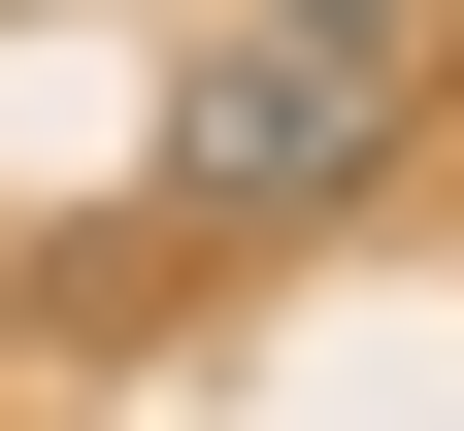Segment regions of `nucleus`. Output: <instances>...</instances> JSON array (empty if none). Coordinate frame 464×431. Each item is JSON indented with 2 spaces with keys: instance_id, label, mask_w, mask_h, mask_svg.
Segmentation results:
<instances>
[{
  "instance_id": "obj_1",
  "label": "nucleus",
  "mask_w": 464,
  "mask_h": 431,
  "mask_svg": "<svg viewBox=\"0 0 464 431\" xmlns=\"http://www.w3.org/2000/svg\"><path fill=\"white\" fill-rule=\"evenodd\" d=\"M398 100H431V67H365V34H299V0H266V34H232L199 100H166V166H199V200H332V166H365Z\"/></svg>"
},
{
  "instance_id": "obj_2",
  "label": "nucleus",
  "mask_w": 464,
  "mask_h": 431,
  "mask_svg": "<svg viewBox=\"0 0 464 431\" xmlns=\"http://www.w3.org/2000/svg\"><path fill=\"white\" fill-rule=\"evenodd\" d=\"M299 34H365V67H464V0H299Z\"/></svg>"
}]
</instances>
